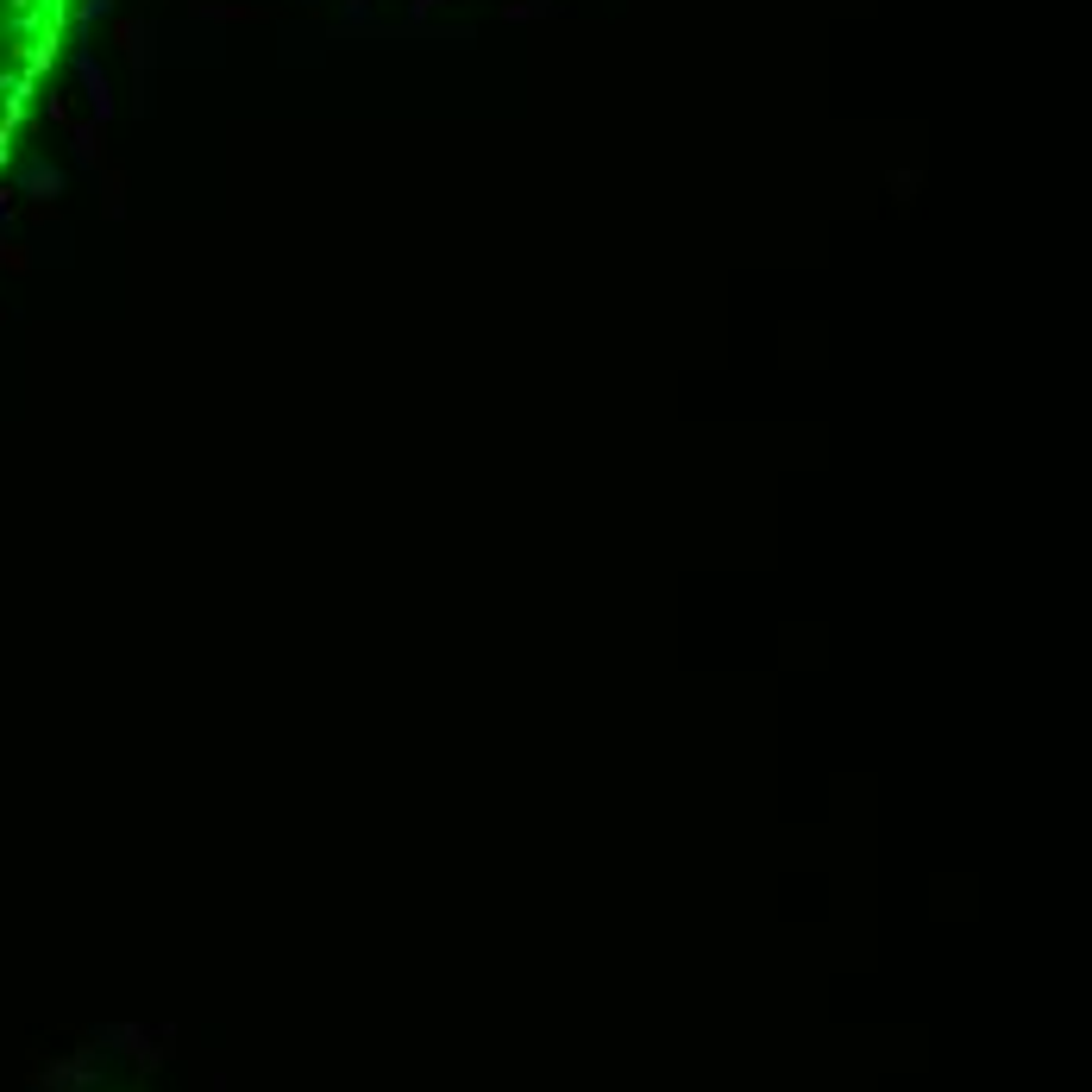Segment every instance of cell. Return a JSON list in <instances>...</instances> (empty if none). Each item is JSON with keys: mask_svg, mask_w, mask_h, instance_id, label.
Listing matches in <instances>:
<instances>
[{"mask_svg": "<svg viewBox=\"0 0 1092 1092\" xmlns=\"http://www.w3.org/2000/svg\"><path fill=\"white\" fill-rule=\"evenodd\" d=\"M88 0H0V176L25 151Z\"/></svg>", "mask_w": 1092, "mask_h": 1092, "instance_id": "6da1fadb", "label": "cell"}]
</instances>
